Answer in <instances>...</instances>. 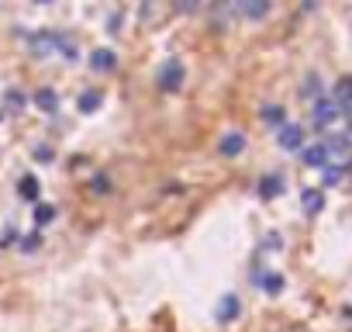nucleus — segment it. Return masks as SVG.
I'll return each mask as SVG.
<instances>
[{
	"mask_svg": "<svg viewBox=\"0 0 352 332\" xmlns=\"http://www.w3.org/2000/svg\"><path fill=\"white\" fill-rule=\"evenodd\" d=\"M184 76H187V70H184V63H180V59H166V63H162V70H159V90L176 94V90L184 87Z\"/></svg>",
	"mask_w": 352,
	"mask_h": 332,
	"instance_id": "obj_1",
	"label": "nucleus"
},
{
	"mask_svg": "<svg viewBox=\"0 0 352 332\" xmlns=\"http://www.w3.org/2000/svg\"><path fill=\"white\" fill-rule=\"evenodd\" d=\"M335 118H338V104H335V101L318 97V101H314V107H311V121H314L318 128H328Z\"/></svg>",
	"mask_w": 352,
	"mask_h": 332,
	"instance_id": "obj_2",
	"label": "nucleus"
},
{
	"mask_svg": "<svg viewBox=\"0 0 352 332\" xmlns=\"http://www.w3.org/2000/svg\"><path fill=\"white\" fill-rule=\"evenodd\" d=\"M280 149L283 152H300L304 149V128L300 125H280Z\"/></svg>",
	"mask_w": 352,
	"mask_h": 332,
	"instance_id": "obj_3",
	"label": "nucleus"
},
{
	"mask_svg": "<svg viewBox=\"0 0 352 332\" xmlns=\"http://www.w3.org/2000/svg\"><path fill=\"white\" fill-rule=\"evenodd\" d=\"M90 70L94 73H114L118 70V52L114 49H97L90 56Z\"/></svg>",
	"mask_w": 352,
	"mask_h": 332,
	"instance_id": "obj_4",
	"label": "nucleus"
},
{
	"mask_svg": "<svg viewBox=\"0 0 352 332\" xmlns=\"http://www.w3.org/2000/svg\"><path fill=\"white\" fill-rule=\"evenodd\" d=\"M218 152L228 156V159H235L239 152H245V135H242V132H228V135H221V138H218Z\"/></svg>",
	"mask_w": 352,
	"mask_h": 332,
	"instance_id": "obj_5",
	"label": "nucleus"
},
{
	"mask_svg": "<svg viewBox=\"0 0 352 332\" xmlns=\"http://www.w3.org/2000/svg\"><path fill=\"white\" fill-rule=\"evenodd\" d=\"M239 311H242V301H239L235 294H225V298H221V304H218V311H214V318H218L221 325H228V322H235V318H239Z\"/></svg>",
	"mask_w": 352,
	"mask_h": 332,
	"instance_id": "obj_6",
	"label": "nucleus"
},
{
	"mask_svg": "<svg viewBox=\"0 0 352 332\" xmlns=\"http://www.w3.org/2000/svg\"><path fill=\"white\" fill-rule=\"evenodd\" d=\"M331 101L338 104V114H352V80L349 76H342L335 83V97Z\"/></svg>",
	"mask_w": 352,
	"mask_h": 332,
	"instance_id": "obj_7",
	"label": "nucleus"
},
{
	"mask_svg": "<svg viewBox=\"0 0 352 332\" xmlns=\"http://www.w3.org/2000/svg\"><path fill=\"white\" fill-rule=\"evenodd\" d=\"M35 107H38L42 114H56V111H59V94H56L52 87H38V90H35Z\"/></svg>",
	"mask_w": 352,
	"mask_h": 332,
	"instance_id": "obj_8",
	"label": "nucleus"
},
{
	"mask_svg": "<svg viewBox=\"0 0 352 332\" xmlns=\"http://www.w3.org/2000/svg\"><path fill=\"white\" fill-rule=\"evenodd\" d=\"M328 149H324V142H318V145H307L304 149V166H311V170H324L328 166Z\"/></svg>",
	"mask_w": 352,
	"mask_h": 332,
	"instance_id": "obj_9",
	"label": "nucleus"
},
{
	"mask_svg": "<svg viewBox=\"0 0 352 332\" xmlns=\"http://www.w3.org/2000/svg\"><path fill=\"white\" fill-rule=\"evenodd\" d=\"M38 194H42V184H38V177H35V174H25V177L18 180V198L35 205V201H38Z\"/></svg>",
	"mask_w": 352,
	"mask_h": 332,
	"instance_id": "obj_10",
	"label": "nucleus"
},
{
	"mask_svg": "<svg viewBox=\"0 0 352 332\" xmlns=\"http://www.w3.org/2000/svg\"><path fill=\"white\" fill-rule=\"evenodd\" d=\"M100 104H104L100 90H83V94L76 97V111H83V114H94V111H97Z\"/></svg>",
	"mask_w": 352,
	"mask_h": 332,
	"instance_id": "obj_11",
	"label": "nucleus"
},
{
	"mask_svg": "<svg viewBox=\"0 0 352 332\" xmlns=\"http://www.w3.org/2000/svg\"><path fill=\"white\" fill-rule=\"evenodd\" d=\"M25 107H28V94H25V90H18V87H14V90H8V97H4V111L21 114Z\"/></svg>",
	"mask_w": 352,
	"mask_h": 332,
	"instance_id": "obj_12",
	"label": "nucleus"
},
{
	"mask_svg": "<svg viewBox=\"0 0 352 332\" xmlns=\"http://www.w3.org/2000/svg\"><path fill=\"white\" fill-rule=\"evenodd\" d=\"M266 11H270V0H242V14L252 18V21L266 18Z\"/></svg>",
	"mask_w": 352,
	"mask_h": 332,
	"instance_id": "obj_13",
	"label": "nucleus"
},
{
	"mask_svg": "<svg viewBox=\"0 0 352 332\" xmlns=\"http://www.w3.org/2000/svg\"><path fill=\"white\" fill-rule=\"evenodd\" d=\"M256 284H259L266 294H280V291H283V273H259Z\"/></svg>",
	"mask_w": 352,
	"mask_h": 332,
	"instance_id": "obj_14",
	"label": "nucleus"
},
{
	"mask_svg": "<svg viewBox=\"0 0 352 332\" xmlns=\"http://www.w3.org/2000/svg\"><path fill=\"white\" fill-rule=\"evenodd\" d=\"M280 191H283V180H280V177H263V180H259V194H263L266 201L276 198Z\"/></svg>",
	"mask_w": 352,
	"mask_h": 332,
	"instance_id": "obj_15",
	"label": "nucleus"
},
{
	"mask_svg": "<svg viewBox=\"0 0 352 332\" xmlns=\"http://www.w3.org/2000/svg\"><path fill=\"white\" fill-rule=\"evenodd\" d=\"M300 201H304V211H307V215H318V211H321V205H324L321 191H304V194H300Z\"/></svg>",
	"mask_w": 352,
	"mask_h": 332,
	"instance_id": "obj_16",
	"label": "nucleus"
},
{
	"mask_svg": "<svg viewBox=\"0 0 352 332\" xmlns=\"http://www.w3.org/2000/svg\"><path fill=\"white\" fill-rule=\"evenodd\" d=\"M52 222H56V205H35V225L45 229Z\"/></svg>",
	"mask_w": 352,
	"mask_h": 332,
	"instance_id": "obj_17",
	"label": "nucleus"
},
{
	"mask_svg": "<svg viewBox=\"0 0 352 332\" xmlns=\"http://www.w3.org/2000/svg\"><path fill=\"white\" fill-rule=\"evenodd\" d=\"M263 121H266V125H287V114H283L280 104H266V107H263Z\"/></svg>",
	"mask_w": 352,
	"mask_h": 332,
	"instance_id": "obj_18",
	"label": "nucleus"
},
{
	"mask_svg": "<svg viewBox=\"0 0 352 332\" xmlns=\"http://www.w3.org/2000/svg\"><path fill=\"white\" fill-rule=\"evenodd\" d=\"M324 149H328V156H331V152H345V149H349V138H345V135H328Z\"/></svg>",
	"mask_w": 352,
	"mask_h": 332,
	"instance_id": "obj_19",
	"label": "nucleus"
},
{
	"mask_svg": "<svg viewBox=\"0 0 352 332\" xmlns=\"http://www.w3.org/2000/svg\"><path fill=\"white\" fill-rule=\"evenodd\" d=\"M107 187H111V184H107V177H94V184H90V191H94L97 198H104V194H107Z\"/></svg>",
	"mask_w": 352,
	"mask_h": 332,
	"instance_id": "obj_20",
	"label": "nucleus"
},
{
	"mask_svg": "<svg viewBox=\"0 0 352 332\" xmlns=\"http://www.w3.org/2000/svg\"><path fill=\"white\" fill-rule=\"evenodd\" d=\"M321 174H324V184H338V177H342V170H338V166H331V163L324 166Z\"/></svg>",
	"mask_w": 352,
	"mask_h": 332,
	"instance_id": "obj_21",
	"label": "nucleus"
},
{
	"mask_svg": "<svg viewBox=\"0 0 352 332\" xmlns=\"http://www.w3.org/2000/svg\"><path fill=\"white\" fill-rule=\"evenodd\" d=\"M38 249V236H28V239H21V253H35Z\"/></svg>",
	"mask_w": 352,
	"mask_h": 332,
	"instance_id": "obj_22",
	"label": "nucleus"
},
{
	"mask_svg": "<svg viewBox=\"0 0 352 332\" xmlns=\"http://www.w3.org/2000/svg\"><path fill=\"white\" fill-rule=\"evenodd\" d=\"M311 94H314V97L321 94V87H318V76H311V80H307V87H304V97H311Z\"/></svg>",
	"mask_w": 352,
	"mask_h": 332,
	"instance_id": "obj_23",
	"label": "nucleus"
},
{
	"mask_svg": "<svg viewBox=\"0 0 352 332\" xmlns=\"http://www.w3.org/2000/svg\"><path fill=\"white\" fill-rule=\"evenodd\" d=\"M345 138H349V145H352V128H349V135H345Z\"/></svg>",
	"mask_w": 352,
	"mask_h": 332,
	"instance_id": "obj_24",
	"label": "nucleus"
},
{
	"mask_svg": "<svg viewBox=\"0 0 352 332\" xmlns=\"http://www.w3.org/2000/svg\"><path fill=\"white\" fill-rule=\"evenodd\" d=\"M0 118H4V107H0Z\"/></svg>",
	"mask_w": 352,
	"mask_h": 332,
	"instance_id": "obj_25",
	"label": "nucleus"
}]
</instances>
